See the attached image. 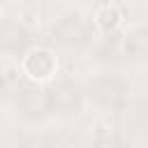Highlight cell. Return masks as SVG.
<instances>
[{"instance_id":"3957f363","label":"cell","mask_w":148,"mask_h":148,"mask_svg":"<svg viewBox=\"0 0 148 148\" xmlns=\"http://www.w3.org/2000/svg\"><path fill=\"white\" fill-rule=\"evenodd\" d=\"M49 95V106H56V109H74L79 104V88L69 81L56 86Z\"/></svg>"},{"instance_id":"9c48e42d","label":"cell","mask_w":148,"mask_h":148,"mask_svg":"<svg viewBox=\"0 0 148 148\" xmlns=\"http://www.w3.org/2000/svg\"><path fill=\"white\" fill-rule=\"evenodd\" d=\"M99 148H118V143L109 139V141H104V143H99Z\"/></svg>"},{"instance_id":"8992f818","label":"cell","mask_w":148,"mask_h":148,"mask_svg":"<svg viewBox=\"0 0 148 148\" xmlns=\"http://www.w3.org/2000/svg\"><path fill=\"white\" fill-rule=\"evenodd\" d=\"M25 69H28V74L44 79V76H49V74L53 72V60H51V56H49L46 51H37V53L28 56Z\"/></svg>"},{"instance_id":"5b68a950","label":"cell","mask_w":148,"mask_h":148,"mask_svg":"<svg viewBox=\"0 0 148 148\" xmlns=\"http://www.w3.org/2000/svg\"><path fill=\"white\" fill-rule=\"evenodd\" d=\"M21 104L28 113H42L49 109V95L37 86H21Z\"/></svg>"},{"instance_id":"52a82bcc","label":"cell","mask_w":148,"mask_h":148,"mask_svg":"<svg viewBox=\"0 0 148 148\" xmlns=\"http://www.w3.org/2000/svg\"><path fill=\"white\" fill-rule=\"evenodd\" d=\"M116 21H118V14H116V9H104V12H102V23H104V28H109V25H116Z\"/></svg>"},{"instance_id":"7a4b0ae2","label":"cell","mask_w":148,"mask_h":148,"mask_svg":"<svg viewBox=\"0 0 148 148\" xmlns=\"http://www.w3.org/2000/svg\"><path fill=\"white\" fill-rule=\"evenodd\" d=\"M92 95L102 102V104H109V106H116V104H120L123 99H125V86H123V81H118V79H99V81H95L92 83Z\"/></svg>"},{"instance_id":"6da1fadb","label":"cell","mask_w":148,"mask_h":148,"mask_svg":"<svg viewBox=\"0 0 148 148\" xmlns=\"http://www.w3.org/2000/svg\"><path fill=\"white\" fill-rule=\"evenodd\" d=\"M53 35L62 44H81L88 37V25L79 16H67L53 28Z\"/></svg>"},{"instance_id":"277c9868","label":"cell","mask_w":148,"mask_h":148,"mask_svg":"<svg viewBox=\"0 0 148 148\" xmlns=\"http://www.w3.org/2000/svg\"><path fill=\"white\" fill-rule=\"evenodd\" d=\"M28 39H30L28 32L16 23H7L0 28V46L5 51H23Z\"/></svg>"},{"instance_id":"ba28073f","label":"cell","mask_w":148,"mask_h":148,"mask_svg":"<svg viewBox=\"0 0 148 148\" xmlns=\"http://www.w3.org/2000/svg\"><path fill=\"white\" fill-rule=\"evenodd\" d=\"M25 148H53V143L49 141V139H30L28 143H25Z\"/></svg>"}]
</instances>
